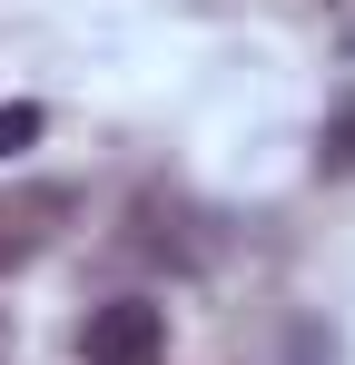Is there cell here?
<instances>
[{"label":"cell","instance_id":"8992f818","mask_svg":"<svg viewBox=\"0 0 355 365\" xmlns=\"http://www.w3.org/2000/svg\"><path fill=\"white\" fill-rule=\"evenodd\" d=\"M0 346H10V326H0Z\"/></svg>","mask_w":355,"mask_h":365},{"label":"cell","instance_id":"5b68a950","mask_svg":"<svg viewBox=\"0 0 355 365\" xmlns=\"http://www.w3.org/2000/svg\"><path fill=\"white\" fill-rule=\"evenodd\" d=\"M336 50L355 60V0H336Z\"/></svg>","mask_w":355,"mask_h":365},{"label":"cell","instance_id":"6da1fadb","mask_svg":"<svg viewBox=\"0 0 355 365\" xmlns=\"http://www.w3.org/2000/svg\"><path fill=\"white\" fill-rule=\"evenodd\" d=\"M79 356H89V365H168V306H158V297L89 306V326H79Z\"/></svg>","mask_w":355,"mask_h":365},{"label":"cell","instance_id":"3957f363","mask_svg":"<svg viewBox=\"0 0 355 365\" xmlns=\"http://www.w3.org/2000/svg\"><path fill=\"white\" fill-rule=\"evenodd\" d=\"M316 168H326V178H355V99L326 119V138H316Z\"/></svg>","mask_w":355,"mask_h":365},{"label":"cell","instance_id":"7a4b0ae2","mask_svg":"<svg viewBox=\"0 0 355 365\" xmlns=\"http://www.w3.org/2000/svg\"><path fill=\"white\" fill-rule=\"evenodd\" d=\"M69 217H79V187H59V178L0 187V277H10V267H30V257H40Z\"/></svg>","mask_w":355,"mask_h":365},{"label":"cell","instance_id":"277c9868","mask_svg":"<svg viewBox=\"0 0 355 365\" xmlns=\"http://www.w3.org/2000/svg\"><path fill=\"white\" fill-rule=\"evenodd\" d=\"M40 128H50V109H30V99H20V109H0V158H20Z\"/></svg>","mask_w":355,"mask_h":365}]
</instances>
